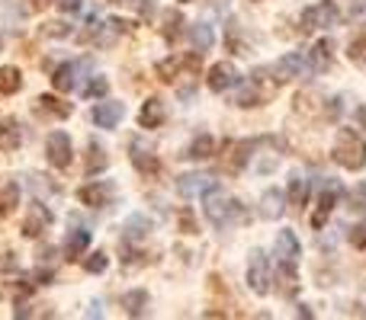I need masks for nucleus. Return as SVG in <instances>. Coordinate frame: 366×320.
I'll return each instance as SVG.
<instances>
[{
    "label": "nucleus",
    "mask_w": 366,
    "mask_h": 320,
    "mask_svg": "<svg viewBox=\"0 0 366 320\" xmlns=\"http://www.w3.org/2000/svg\"><path fill=\"white\" fill-rule=\"evenodd\" d=\"M202 202H206L202 212H206V218L212 221L215 227H228V224H238V221H247L244 205H241L238 199H228L219 186L209 189V192L202 195Z\"/></svg>",
    "instance_id": "f257e3e1"
},
{
    "label": "nucleus",
    "mask_w": 366,
    "mask_h": 320,
    "mask_svg": "<svg viewBox=\"0 0 366 320\" xmlns=\"http://www.w3.org/2000/svg\"><path fill=\"white\" fill-rule=\"evenodd\" d=\"M277 77L270 74V68H257L251 74V81H244L241 83V90H238V106L241 109H254V106H264V103H270L273 96H277Z\"/></svg>",
    "instance_id": "f03ea898"
},
{
    "label": "nucleus",
    "mask_w": 366,
    "mask_h": 320,
    "mask_svg": "<svg viewBox=\"0 0 366 320\" xmlns=\"http://www.w3.org/2000/svg\"><path fill=\"white\" fill-rule=\"evenodd\" d=\"M331 158H335V163H341L344 170H363L366 167V141L354 128H341L335 138V148H331Z\"/></svg>",
    "instance_id": "7ed1b4c3"
},
{
    "label": "nucleus",
    "mask_w": 366,
    "mask_h": 320,
    "mask_svg": "<svg viewBox=\"0 0 366 320\" xmlns=\"http://www.w3.org/2000/svg\"><path fill=\"white\" fill-rule=\"evenodd\" d=\"M331 26H337V6L335 0H322V4L315 6H305L302 16H299V29L305 32H315V29H331Z\"/></svg>",
    "instance_id": "20e7f679"
},
{
    "label": "nucleus",
    "mask_w": 366,
    "mask_h": 320,
    "mask_svg": "<svg viewBox=\"0 0 366 320\" xmlns=\"http://www.w3.org/2000/svg\"><path fill=\"white\" fill-rule=\"evenodd\" d=\"M270 282H273L270 259L264 257V250H251V259H247V289L264 298L270 295Z\"/></svg>",
    "instance_id": "39448f33"
},
{
    "label": "nucleus",
    "mask_w": 366,
    "mask_h": 320,
    "mask_svg": "<svg viewBox=\"0 0 366 320\" xmlns=\"http://www.w3.org/2000/svg\"><path fill=\"white\" fill-rule=\"evenodd\" d=\"M45 158L55 170H64L74 158V148H71V135L68 132H51L45 141Z\"/></svg>",
    "instance_id": "423d86ee"
},
{
    "label": "nucleus",
    "mask_w": 366,
    "mask_h": 320,
    "mask_svg": "<svg viewBox=\"0 0 366 320\" xmlns=\"http://www.w3.org/2000/svg\"><path fill=\"white\" fill-rule=\"evenodd\" d=\"M113 195H116V186L109 180H94V182L77 189V199H81L87 208H107Z\"/></svg>",
    "instance_id": "0eeeda50"
},
{
    "label": "nucleus",
    "mask_w": 366,
    "mask_h": 320,
    "mask_svg": "<svg viewBox=\"0 0 366 320\" xmlns=\"http://www.w3.org/2000/svg\"><path fill=\"white\" fill-rule=\"evenodd\" d=\"M273 253H277V263L280 266H296L299 257H302V244H299L296 231H280L277 234V244H273Z\"/></svg>",
    "instance_id": "6e6552de"
},
{
    "label": "nucleus",
    "mask_w": 366,
    "mask_h": 320,
    "mask_svg": "<svg viewBox=\"0 0 366 320\" xmlns=\"http://www.w3.org/2000/svg\"><path fill=\"white\" fill-rule=\"evenodd\" d=\"M305 58L299 55V51H290V55L277 58V64H270V74L277 77V83H286V81H296V77L305 74Z\"/></svg>",
    "instance_id": "1a4fd4ad"
},
{
    "label": "nucleus",
    "mask_w": 366,
    "mask_h": 320,
    "mask_svg": "<svg viewBox=\"0 0 366 320\" xmlns=\"http://www.w3.org/2000/svg\"><path fill=\"white\" fill-rule=\"evenodd\" d=\"M254 148H257V141H225V170L228 173H241V170L247 167V160H251Z\"/></svg>",
    "instance_id": "9d476101"
},
{
    "label": "nucleus",
    "mask_w": 366,
    "mask_h": 320,
    "mask_svg": "<svg viewBox=\"0 0 366 320\" xmlns=\"http://www.w3.org/2000/svg\"><path fill=\"white\" fill-rule=\"evenodd\" d=\"M209 90L212 93H225V90H232L234 83H238V68H234L232 61H219L209 68V77H206Z\"/></svg>",
    "instance_id": "9b49d317"
},
{
    "label": "nucleus",
    "mask_w": 366,
    "mask_h": 320,
    "mask_svg": "<svg viewBox=\"0 0 366 320\" xmlns=\"http://www.w3.org/2000/svg\"><path fill=\"white\" fill-rule=\"evenodd\" d=\"M212 186H219V182L212 180L209 173H183L177 180V192L183 199H196V195H206Z\"/></svg>",
    "instance_id": "f8f14e48"
},
{
    "label": "nucleus",
    "mask_w": 366,
    "mask_h": 320,
    "mask_svg": "<svg viewBox=\"0 0 366 320\" xmlns=\"http://www.w3.org/2000/svg\"><path fill=\"white\" fill-rule=\"evenodd\" d=\"M122 115H126V106L116 100H107V103H97L94 113H90V119H94L97 128H116L122 122Z\"/></svg>",
    "instance_id": "ddd939ff"
},
{
    "label": "nucleus",
    "mask_w": 366,
    "mask_h": 320,
    "mask_svg": "<svg viewBox=\"0 0 366 320\" xmlns=\"http://www.w3.org/2000/svg\"><path fill=\"white\" fill-rule=\"evenodd\" d=\"M51 221H55V215H51L42 202H32L29 215H26V221H23V234L26 237H39L42 231H49L51 227Z\"/></svg>",
    "instance_id": "4468645a"
},
{
    "label": "nucleus",
    "mask_w": 366,
    "mask_h": 320,
    "mask_svg": "<svg viewBox=\"0 0 366 320\" xmlns=\"http://www.w3.org/2000/svg\"><path fill=\"white\" fill-rule=\"evenodd\" d=\"M337 195H341V186H337V182L331 180V182H328V189L322 192V199H318L315 215H312V227H325V221L331 218V212H335V205H337Z\"/></svg>",
    "instance_id": "2eb2a0df"
},
{
    "label": "nucleus",
    "mask_w": 366,
    "mask_h": 320,
    "mask_svg": "<svg viewBox=\"0 0 366 320\" xmlns=\"http://www.w3.org/2000/svg\"><path fill=\"white\" fill-rule=\"evenodd\" d=\"M164 119H167V109L158 96H152V100L142 103V109H139V125L142 128H161Z\"/></svg>",
    "instance_id": "dca6fc26"
},
{
    "label": "nucleus",
    "mask_w": 366,
    "mask_h": 320,
    "mask_svg": "<svg viewBox=\"0 0 366 320\" xmlns=\"http://www.w3.org/2000/svg\"><path fill=\"white\" fill-rule=\"evenodd\" d=\"M19 145H23V128H19V122L13 119V115L0 119V151L13 154Z\"/></svg>",
    "instance_id": "f3484780"
},
{
    "label": "nucleus",
    "mask_w": 366,
    "mask_h": 320,
    "mask_svg": "<svg viewBox=\"0 0 366 320\" xmlns=\"http://www.w3.org/2000/svg\"><path fill=\"white\" fill-rule=\"evenodd\" d=\"M132 163H135V170H139L142 176H154L161 170V163L152 154V148H145L142 141H132Z\"/></svg>",
    "instance_id": "a211bd4d"
},
{
    "label": "nucleus",
    "mask_w": 366,
    "mask_h": 320,
    "mask_svg": "<svg viewBox=\"0 0 366 320\" xmlns=\"http://www.w3.org/2000/svg\"><path fill=\"white\" fill-rule=\"evenodd\" d=\"M283 212H286V195L280 189H267L264 199H260V215L267 221H277V218H283Z\"/></svg>",
    "instance_id": "6ab92c4d"
},
{
    "label": "nucleus",
    "mask_w": 366,
    "mask_h": 320,
    "mask_svg": "<svg viewBox=\"0 0 366 320\" xmlns=\"http://www.w3.org/2000/svg\"><path fill=\"white\" fill-rule=\"evenodd\" d=\"M109 167V158H107V148L100 141H87V160H84V173L87 176H97Z\"/></svg>",
    "instance_id": "aec40b11"
},
{
    "label": "nucleus",
    "mask_w": 366,
    "mask_h": 320,
    "mask_svg": "<svg viewBox=\"0 0 366 320\" xmlns=\"http://www.w3.org/2000/svg\"><path fill=\"white\" fill-rule=\"evenodd\" d=\"M77 83V64L64 61L61 68H55V74H51V87L58 90V93H68V90H74Z\"/></svg>",
    "instance_id": "412c9836"
},
{
    "label": "nucleus",
    "mask_w": 366,
    "mask_h": 320,
    "mask_svg": "<svg viewBox=\"0 0 366 320\" xmlns=\"http://www.w3.org/2000/svg\"><path fill=\"white\" fill-rule=\"evenodd\" d=\"M87 247H90V231L87 227H74V231L64 237V253H68V259H77Z\"/></svg>",
    "instance_id": "4be33fe9"
},
{
    "label": "nucleus",
    "mask_w": 366,
    "mask_h": 320,
    "mask_svg": "<svg viewBox=\"0 0 366 320\" xmlns=\"http://www.w3.org/2000/svg\"><path fill=\"white\" fill-rule=\"evenodd\" d=\"M331 64H335V45H331V38H318L315 48H312V68L328 71Z\"/></svg>",
    "instance_id": "5701e85b"
},
{
    "label": "nucleus",
    "mask_w": 366,
    "mask_h": 320,
    "mask_svg": "<svg viewBox=\"0 0 366 320\" xmlns=\"http://www.w3.org/2000/svg\"><path fill=\"white\" fill-rule=\"evenodd\" d=\"M36 109H39L42 115H55V119H68V115H71V106H68V103L58 100V96H49V93L39 96V100H36Z\"/></svg>",
    "instance_id": "b1692460"
},
{
    "label": "nucleus",
    "mask_w": 366,
    "mask_h": 320,
    "mask_svg": "<svg viewBox=\"0 0 366 320\" xmlns=\"http://www.w3.org/2000/svg\"><path fill=\"white\" fill-rule=\"evenodd\" d=\"M19 205V182H4L0 186V218H10Z\"/></svg>",
    "instance_id": "393cba45"
},
{
    "label": "nucleus",
    "mask_w": 366,
    "mask_h": 320,
    "mask_svg": "<svg viewBox=\"0 0 366 320\" xmlns=\"http://www.w3.org/2000/svg\"><path fill=\"white\" fill-rule=\"evenodd\" d=\"M122 308H126L129 317H142L145 314V308H148V291L145 289L126 291V295H122Z\"/></svg>",
    "instance_id": "a878e982"
},
{
    "label": "nucleus",
    "mask_w": 366,
    "mask_h": 320,
    "mask_svg": "<svg viewBox=\"0 0 366 320\" xmlns=\"http://www.w3.org/2000/svg\"><path fill=\"white\" fill-rule=\"evenodd\" d=\"M19 90H23V74H19V68H13V64L0 68V96L19 93Z\"/></svg>",
    "instance_id": "bb28decb"
},
{
    "label": "nucleus",
    "mask_w": 366,
    "mask_h": 320,
    "mask_svg": "<svg viewBox=\"0 0 366 320\" xmlns=\"http://www.w3.org/2000/svg\"><path fill=\"white\" fill-rule=\"evenodd\" d=\"M148 231H152V221L145 215H132L126 221V244H135V240H145Z\"/></svg>",
    "instance_id": "cd10ccee"
},
{
    "label": "nucleus",
    "mask_w": 366,
    "mask_h": 320,
    "mask_svg": "<svg viewBox=\"0 0 366 320\" xmlns=\"http://www.w3.org/2000/svg\"><path fill=\"white\" fill-rule=\"evenodd\" d=\"M212 154H215V138H212V135H199V138L187 148V158L189 160H209Z\"/></svg>",
    "instance_id": "c85d7f7f"
},
{
    "label": "nucleus",
    "mask_w": 366,
    "mask_h": 320,
    "mask_svg": "<svg viewBox=\"0 0 366 320\" xmlns=\"http://www.w3.org/2000/svg\"><path fill=\"white\" fill-rule=\"evenodd\" d=\"M277 282H280V295H283V298H292V295H296V289H299V282H296V266H280V263H277Z\"/></svg>",
    "instance_id": "c756f323"
},
{
    "label": "nucleus",
    "mask_w": 366,
    "mask_h": 320,
    "mask_svg": "<svg viewBox=\"0 0 366 320\" xmlns=\"http://www.w3.org/2000/svg\"><path fill=\"white\" fill-rule=\"evenodd\" d=\"M161 32H164L167 42H177V38L183 36V13L180 10H167L164 13V26H161Z\"/></svg>",
    "instance_id": "7c9ffc66"
},
{
    "label": "nucleus",
    "mask_w": 366,
    "mask_h": 320,
    "mask_svg": "<svg viewBox=\"0 0 366 320\" xmlns=\"http://www.w3.org/2000/svg\"><path fill=\"white\" fill-rule=\"evenodd\" d=\"M189 38H193L196 51H209V48H212V42H215L212 26H209V23H196V26H189Z\"/></svg>",
    "instance_id": "2f4dec72"
},
{
    "label": "nucleus",
    "mask_w": 366,
    "mask_h": 320,
    "mask_svg": "<svg viewBox=\"0 0 366 320\" xmlns=\"http://www.w3.org/2000/svg\"><path fill=\"white\" fill-rule=\"evenodd\" d=\"M305 202H309V180L296 173V176H292V180H290V205L302 208Z\"/></svg>",
    "instance_id": "473e14b6"
},
{
    "label": "nucleus",
    "mask_w": 366,
    "mask_h": 320,
    "mask_svg": "<svg viewBox=\"0 0 366 320\" xmlns=\"http://www.w3.org/2000/svg\"><path fill=\"white\" fill-rule=\"evenodd\" d=\"M296 109H299V113H305V115H315L318 109H322V96H318L315 90H305V93L296 96ZM322 113H325V109H322Z\"/></svg>",
    "instance_id": "72a5a7b5"
},
{
    "label": "nucleus",
    "mask_w": 366,
    "mask_h": 320,
    "mask_svg": "<svg viewBox=\"0 0 366 320\" xmlns=\"http://www.w3.org/2000/svg\"><path fill=\"white\" fill-rule=\"evenodd\" d=\"M107 90H109V81L107 77H94V81H87L81 87V93L87 96V100H100V96H107Z\"/></svg>",
    "instance_id": "f704fd0d"
},
{
    "label": "nucleus",
    "mask_w": 366,
    "mask_h": 320,
    "mask_svg": "<svg viewBox=\"0 0 366 320\" xmlns=\"http://www.w3.org/2000/svg\"><path fill=\"white\" fill-rule=\"evenodd\" d=\"M347 58L354 64H366V36H354L347 45Z\"/></svg>",
    "instance_id": "c9c22d12"
},
{
    "label": "nucleus",
    "mask_w": 366,
    "mask_h": 320,
    "mask_svg": "<svg viewBox=\"0 0 366 320\" xmlns=\"http://www.w3.org/2000/svg\"><path fill=\"white\" fill-rule=\"evenodd\" d=\"M158 77H161L164 83H174V81H177V77H180V61H177V58H167V61H161V64H158Z\"/></svg>",
    "instance_id": "e433bc0d"
},
{
    "label": "nucleus",
    "mask_w": 366,
    "mask_h": 320,
    "mask_svg": "<svg viewBox=\"0 0 366 320\" xmlns=\"http://www.w3.org/2000/svg\"><path fill=\"white\" fill-rule=\"evenodd\" d=\"M42 36H49V38H68L71 36V26L68 23H45L42 26Z\"/></svg>",
    "instance_id": "4c0bfd02"
},
{
    "label": "nucleus",
    "mask_w": 366,
    "mask_h": 320,
    "mask_svg": "<svg viewBox=\"0 0 366 320\" xmlns=\"http://www.w3.org/2000/svg\"><path fill=\"white\" fill-rule=\"evenodd\" d=\"M350 208L366 212V182H357V186L350 189Z\"/></svg>",
    "instance_id": "58836bf2"
},
{
    "label": "nucleus",
    "mask_w": 366,
    "mask_h": 320,
    "mask_svg": "<svg viewBox=\"0 0 366 320\" xmlns=\"http://www.w3.org/2000/svg\"><path fill=\"white\" fill-rule=\"evenodd\" d=\"M225 42H228V48H232L234 51V55H247V48H244V42H241V38H238V26H228V38H225Z\"/></svg>",
    "instance_id": "ea45409f"
},
{
    "label": "nucleus",
    "mask_w": 366,
    "mask_h": 320,
    "mask_svg": "<svg viewBox=\"0 0 366 320\" xmlns=\"http://www.w3.org/2000/svg\"><path fill=\"white\" fill-rule=\"evenodd\" d=\"M84 269H87V272H103V269H107V253H100V250L90 253V259L84 263Z\"/></svg>",
    "instance_id": "a19ab883"
},
{
    "label": "nucleus",
    "mask_w": 366,
    "mask_h": 320,
    "mask_svg": "<svg viewBox=\"0 0 366 320\" xmlns=\"http://www.w3.org/2000/svg\"><path fill=\"white\" fill-rule=\"evenodd\" d=\"M350 244H354L357 250H366V221L354 224V231H350Z\"/></svg>",
    "instance_id": "79ce46f5"
},
{
    "label": "nucleus",
    "mask_w": 366,
    "mask_h": 320,
    "mask_svg": "<svg viewBox=\"0 0 366 320\" xmlns=\"http://www.w3.org/2000/svg\"><path fill=\"white\" fill-rule=\"evenodd\" d=\"M180 231L183 234H199L196 231V221H193V212H189V208H183L180 212Z\"/></svg>",
    "instance_id": "37998d69"
},
{
    "label": "nucleus",
    "mask_w": 366,
    "mask_h": 320,
    "mask_svg": "<svg viewBox=\"0 0 366 320\" xmlns=\"http://www.w3.org/2000/svg\"><path fill=\"white\" fill-rule=\"evenodd\" d=\"M58 6L68 10V13H74V10H81V0H58Z\"/></svg>",
    "instance_id": "c03bdc74"
},
{
    "label": "nucleus",
    "mask_w": 366,
    "mask_h": 320,
    "mask_svg": "<svg viewBox=\"0 0 366 320\" xmlns=\"http://www.w3.org/2000/svg\"><path fill=\"white\" fill-rule=\"evenodd\" d=\"M354 119H357V125L366 132V106H357V113H354Z\"/></svg>",
    "instance_id": "a18cd8bd"
},
{
    "label": "nucleus",
    "mask_w": 366,
    "mask_h": 320,
    "mask_svg": "<svg viewBox=\"0 0 366 320\" xmlns=\"http://www.w3.org/2000/svg\"><path fill=\"white\" fill-rule=\"evenodd\" d=\"M116 4H126V0H116Z\"/></svg>",
    "instance_id": "49530a36"
},
{
    "label": "nucleus",
    "mask_w": 366,
    "mask_h": 320,
    "mask_svg": "<svg viewBox=\"0 0 366 320\" xmlns=\"http://www.w3.org/2000/svg\"><path fill=\"white\" fill-rule=\"evenodd\" d=\"M183 4H189V0H183Z\"/></svg>",
    "instance_id": "de8ad7c7"
}]
</instances>
